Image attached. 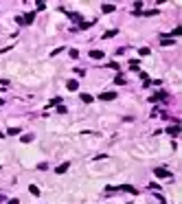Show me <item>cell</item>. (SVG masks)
<instances>
[{
    "label": "cell",
    "mask_w": 182,
    "mask_h": 204,
    "mask_svg": "<svg viewBox=\"0 0 182 204\" xmlns=\"http://www.w3.org/2000/svg\"><path fill=\"white\" fill-rule=\"evenodd\" d=\"M154 173H156V178H171V173H169L167 169H162V167H156Z\"/></svg>",
    "instance_id": "obj_1"
},
{
    "label": "cell",
    "mask_w": 182,
    "mask_h": 204,
    "mask_svg": "<svg viewBox=\"0 0 182 204\" xmlns=\"http://www.w3.org/2000/svg\"><path fill=\"white\" fill-rule=\"evenodd\" d=\"M66 88H68L70 92H75V90L79 88V81H77V79H68V81H66Z\"/></svg>",
    "instance_id": "obj_2"
},
{
    "label": "cell",
    "mask_w": 182,
    "mask_h": 204,
    "mask_svg": "<svg viewBox=\"0 0 182 204\" xmlns=\"http://www.w3.org/2000/svg\"><path fill=\"white\" fill-rule=\"evenodd\" d=\"M99 99L101 101H112V99H116V92H101Z\"/></svg>",
    "instance_id": "obj_3"
},
{
    "label": "cell",
    "mask_w": 182,
    "mask_h": 204,
    "mask_svg": "<svg viewBox=\"0 0 182 204\" xmlns=\"http://www.w3.org/2000/svg\"><path fill=\"white\" fill-rule=\"evenodd\" d=\"M103 57H106L103 50H90V59H103Z\"/></svg>",
    "instance_id": "obj_4"
},
{
    "label": "cell",
    "mask_w": 182,
    "mask_h": 204,
    "mask_svg": "<svg viewBox=\"0 0 182 204\" xmlns=\"http://www.w3.org/2000/svg\"><path fill=\"white\" fill-rule=\"evenodd\" d=\"M33 20H35V11H31V13H26L24 18H22V22H24V24H31Z\"/></svg>",
    "instance_id": "obj_5"
},
{
    "label": "cell",
    "mask_w": 182,
    "mask_h": 204,
    "mask_svg": "<svg viewBox=\"0 0 182 204\" xmlns=\"http://www.w3.org/2000/svg\"><path fill=\"white\" fill-rule=\"evenodd\" d=\"M114 9H116V7H114V4H110V2H106V4H101V11H103V13H112V11Z\"/></svg>",
    "instance_id": "obj_6"
},
{
    "label": "cell",
    "mask_w": 182,
    "mask_h": 204,
    "mask_svg": "<svg viewBox=\"0 0 182 204\" xmlns=\"http://www.w3.org/2000/svg\"><path fill=\"white\" fill-rule=\"evenodd\" d=\"M165 97H167L165 92H156V94H151V97H149V101H162Z\"/></svg>",
    "instance_id": "obj_7"
},
{
    "label": "cell",
    "mask_w": 182,
    "mask_h": 204,
    "mask_svg": "<svg viewBox=\"0 0 182 204\" xmlns=\"http://www.w3.org/2000/svg\"><path fill=\"white\" fill-rule=\"evenodd\" d=\"M68 167H70V162H64V165H59L57 169H55V173H64V171H68Z\"/></svg>",
    "instance_id": "obj_8"
},
{
    "label": "cell",
    "mask_w": 182,
    "mask_h": 204,
    "mask_svg": "<svg viewBox=\"0 0 182 204\" xmlns=\"http://www.w3.org/2000/svg\"><path fill=\"white\" fill-rule=\"evenodd\" d=\"M81 101H84V103H92L95 97H92V94H88V92H84V94H81Z\"/></svg>",
    "instance_id": "obj_9"
},
{
    "label": "cell",
    "mask_w": 182,
    "mask_h": 204,
    "mask_svg": "<svg viewBox=\"0 0 182 204\" xmlns=\"http://www.w3.org/2000/svg\"><path fill=\"white\" fill-rule=\"evenodd\" d=\"M167 132L171 134V136H178V134H180V127H178V125H171V127H167Z\"/></svg>",
    "instance_id": "obj_10"
},
{
    "label": "cell",
    "mask_w": 182,
    "mask_h": 204,
    "mask_svg": "<svg viewBox=\"0 0 182 204\" xmlns=\"http://www.w3.org/2000/svg\"><path fill=\"white\" fill-rule=\"evenodd\" d=\"M119 189H121V191H130V193H136V189H134L132 184H121Z\"/></svg>",
    "instance_id": "obj_11"
},
{
    "label": "cell",
    "mask_w": 182,
    "mask_h": 204,
    "mask_svg": "<svg viewBox=\"0 0 182 204\" xmlns=\"http://www.w3.org/2000/svg\"><path fill=\"white\" fill-rule=\"evenodd\" d=\"M29 193H31V195H35V197H40V189H37L35 184H31V186H29Z\"/></svg>",
    "instance_id": "obj_12"
},
{
    "label": "cell",
    "mask_w": 182,
    "mask_h": 204,
    "mask_svg": "<svg viewBox=\"0 0 182 204\" xmlns=\"http://www.w3.org/2000/svg\"><path fill=\"white\" fill-rule=\"evenodd\" d=\"M160 44H162V46H171V44H175V42H173V37H162Z\"/></svg>",
    "instance_id": "obj_13"
},
{
    "label": "cell",
    "mask_w": 182,
    "mask_h": 204,
    "mask_svg": "<svg viewBox=\"0 0 182 204\" xmlns=\"http://www.w3.org/2000/svg\"><path fill=\"white\" fill-rule=\"evenodd\" d=\"M114 35H116V29H112V31H106V33H103V37H114Z\"/></svg>",
    "instance_id": "obj_14"
},
{
    "label": "cell",
    "mask_w": 182,
    "mask_h": 204,
    "mask_svg": "<svg viewBox=\"0 0 182 204\" xmlns=\"http://www.w3.org/2000/svg\"><path fill=\"white\" fill-rule=\"evenodd\" d=\"M7 134H11V136H15V134H20V127H9V132Z\"/></svg>",
    "instance_id": "obj_15"
},
{
    "label": "cell",
    "mask_w": 182,
    "mask_h": 204,
    "mask_svg": "<svg viewBox=\"0 0 182 204\" xmlns=\"http://www.w3.org/2000/svg\"><path fill=\"white\" fill-rule=\"evenodd\" d=\"M70 57L77 59V57H79V50H77V48H70Z\"/></svg>",
    "instance_id": "obj_16"
},
{
    "label": "cell",
    "mask_w": 182,
    "mask_h": 204,
    "mask_svg": "<svg viewBox=\"0 0 182 204\" xmlns=\"http://www.w3.org/2000/svg\"><path fill=\"white\" fill-rule=\"evenodd\" d=\"M138 53H141V57H145V55H149V48H147V46H143Z\"/></svg>",
    "instance_id": "obj_17"
},
{
    "label": "cell",
    "mask_w": 182,
    "mask_h": 204,
    "mask_svg": "<svg viewBox=\"0 0 182 204\" xmlns=\"http://www.w3.org/2000/svg\"><path fill=\"white\" fill-rule=\"evenodd\" d=\"M114 81H116V83H119V86H123V83H125V77H123V75H119L116 79H114Z\"/></svg>",
    "instance_id": "obj_18"
},
{
    "label": "cell",
    "mask_w": 182,
    "mask_h": 204,
    "mask_svg": "<svg viewBox=\"0 0 182 204\" xmlns=\"http://www.w3.org/2000/svg\"><path fill=\"white\" fill-rule=\"evenodd\" d=\"M180 33H182V26H175V29H173V31H171V35H173V37H175V35H180Z\"/></svg>",
    "instance_id": "obj_19"
},
{
    "label": "cell",
    "mask_w": 182,
    "mask_h": 204,
    "mask_svg": "<svg viewBox=\"0 0 182 204\" xmlns=\"http://www.w3.org/2000/svg\"><path fill=\"white\" fill-rule=\"evenodd\" d=\"M22 140H24V143H31V140H33V134H26V136H22Z\"/></svg>",
    "instance_id": "obj_20"
},
{
    "label": "cell",
    "mask_w": 182,
    "mask_h": 204,
    "mask_svg": "<svg viewBox=\"0 0 182 204\" xmlns=\"http://www.w3.org/2000/svg\"><path fill=\"white\" fill-rule=\"evenodd\" d=\"M7 204H20V200H15V197H13V200H9Z\"/></svg>",
    "instance_id": "obj_21"
},
{
    "label": "cell",
    "mask_w": 182,
    "mask_h": 204,
    "mask_svg": "<svg viewBox=\"0 0 182 204\" xmlns=\"http://www.w3.org/2000/svg\"><path fill=\"white\" fill-rule=\"evenodd\" d=\"M2 200H7V197H4V195H0V202H2Z\"/></svg>",
    "instance_id": "obj_22"
},
{
    "label": "cell",
    "mask_w": 182,
    "mask_h": 204,
    "mask_svg": "<svg viewBox=\"0 0 182 204\" xmlns=\"http://www.w3.org/2000/svg\"><path fill=\"white\" fill-rule=\"evenodd\" d=\"M0 105H2V99H0Z\"/></svg>",
    "instance_id": "obj_23"
}]
</instances>
